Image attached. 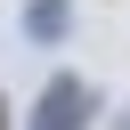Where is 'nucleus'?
I'll use <instances>...</instances> for the list:
<instances>
[{
	"label": "nucleus",
	"mask_w": 130,
	"mask_h": 130,
	"mask_svg": "<svg viewBox=\"0 0 130 130\" xmlns=\"http://www.w3.org/2000/svg\"><path fill=\"white\" fill-rule=\"evenodd\" d=\"M98 114V89L81 81V73H49V89L32 98V114H24V130H81Z\"/></svg>",
	"instance_id": "1"
},
{
	"label": "nucleus",
	"mask_w": 130,
	"mask_h": 130,
	"mask_svg": "<svg viewBox=\"0 0 130 130\" xmlns=\"http://www.w3.org/2000/svg\"><path fill=\"white\" fill-rule=\"evenodd\" d=\"M16 32H24L32 49H65V32H73V0H24V8H16Z\"/></svg>",
	"instance_id": "2"
},
{
	"label": "nucleus",
	"mask_w": 130,
	"mask_h": 130,
	"mask_svg": "<svg viewBox=\"0 0 130 130\" xmlns=\"http://www.w3.org/2000/svg\"><path fill=\"white\" fill-rule=\"evenodd\" d=\"M114 130H130V114H114Z\"/></svg>",
	"instance_id": "3"
}]
</instances>
